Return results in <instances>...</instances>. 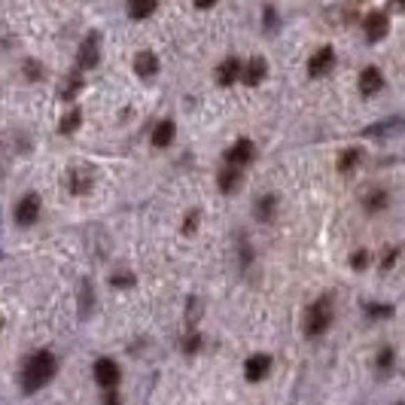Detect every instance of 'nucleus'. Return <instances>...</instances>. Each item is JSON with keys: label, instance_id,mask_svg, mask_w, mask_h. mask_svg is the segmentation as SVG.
I'll return each mask as SVG.
<instances>
[{"label": "nucleus", "instance_id": "nucleus-1", "mask_svg": "<svg viewBox=\"0 0 405 405\" xmlns=\"http://www.w3.org/2000/svg\"><path fill=\"white\" fill-rule=\"evenodd\" d=\"M58 372V360H55V353L52 351H34L28 360L22 362V390L24 393H37V390H43V387L52 381Z\"/></svg>", "mask_w": 405, "mask_h": 405}, {"label": "nucleus", "instance_id": "nucleus-2", "mask_svg": "<svg viewBox=\"0 0 405 405\" xmlns=\"http://www.w3.org/2000/svg\"><path fill=\"white\" fill-rule=\"evenodd\" d=\"M332 317H335V305H332V296H320L317 302H311L308 311H305V335L311 339H317V335H323L329 326H332Z\"/></svg>", "mask_w": 405, "mask_h": 405}, {"label": "nucleus", "instance_id": "nucleus-3", "mask_svg": "<svg viewBox=\"0 0 405 405\" xmlns=\"http://www.w3.org/2000/svg\"><path fill=\"white\" fill-rule=\"evenodd\" d=\"M40 210H43V201H40L37 192H24V196L15 201L13 207V216L19 226H34L40 219Z\"/></svg>", "mask_w": 405, "mask_h": 405}, {"label": "nucleus", "instance_id": "nucleus-4", "mask_svg": "<svg viewBox=\"0 0 405 405\" xmlns=\"http://www.w3.org/2000/svg\"><path fill=\"white\" fill-rule=\"evenodd\" d=\"M101 58V34L98 31H89L80 43V52H77V71H91Z\"/></svg>", "mask_w": 405, "mask_h": 405}, {"label": "nucleus", "instance_id": "nucleus-5", "mask_svg": "<svg viewBox=\"0 0 405 405\" xmlns=\"http://www.w3.org/2000/svg\"><path fill=\"white\" fill-rule=\"evenodd\" d=\"M253 159H256V143H253L250 138H241V140H235L229 149H226V165L229 168H241L244 165H250Z\"/></svg>", "mask_w": 405, "mask_h": 405}, {"label": "nucleus", "instance_id": "nucleus-6", "mask_svg": "<svg viewBox=\"0 0 405 405\" xmlns=\"http://www.w3.org/2000/svg\"><path fill=\"white\" fill-rule=\"evenodd\" d=\"M387 31H390V15L381 10H372L362 19V34H366L369 43H378L381 37H387Z\"/></svg>", "mask_w": 405, "mask_h": 405}, {"label": "nucleus", "instance_id": "nucleus-7", "mask_svg": "<svg viewBox=\"0 0 405 405\" xmlns=\"http://www.w3.org/2000/svg\"><path fill=\"white\" fill-rule=\"evenodd\" d=\"M332 67H335V49L332 46H320L317 52L308 58V73L314 80L326 77V73H332Z\"/></svg>", "mask_w": 405, "mask_h": 405}, {"label": "nucleus", "instance_id": "nucleus-8", "mask_svg": "<svg viewBox=\"0 0 405 405\" xmlns=\"http://www.w3.org/2000/svg\"><path fill=\"white\" fill-rule=\"evenodd\" d=\"M95 381H98V387H104V390H116V387H119V366H116L110 357H101L95 362Z\"/></svg>", "mask_w": 405, "mask_h": 405}, {"label": "nucleus", "instance_id": "nucleus-9", "mask_svg": "<svg viewBox=\"0 0 405 405\" xmlns=\"http://www.w3.org/2000/svg\"><path fill=\"white\" fill-rule=\"evenodd\" d=\"M268 372H272V357H268V353H253V357L244 362V378H247L250 384H259Z\"/></svg>", "mask_w": 405, "mask_h": 405}, {"label": "nucleus", "instance_id": "nucleus-10", "mask_svg": "<svg viewBox=\"0 0 405 405\" xmlns=\"http://www.w3.org/2000/svg\"><path fill=\"white\" fill-rule=\"evenodd\" d=\"M91 183H95V177H91V168H71V174H67V189L73 192V196H89Z\"/></svg>", "mask_w": 405, "mask_h": 405}, {"label": "nucleus", "instance_id": "nucleus-11", "mask_svg": "<svg viewBox=\"0 0 405 405\" xmlns=\"http://www.w3.org/2000/svg\"><path fill=\"white\" fill-rule=\"evenodd\" d=\"M384 89V73H381V67H366V71L360 73V91L366 98H372V95H378V91Z\"/></svg>", "mask_w": 405, "mask_h": 405}, {"label": "nucleus", "instance_id": "nucleus-12", "mask_svg": "<svg viewBox=\"0 0 405 405\" xmlns=\"http://www.w3.org/2000/svg\"><path fill=\"white\" fill-rule=\"evenodd\" d=\"M134 73L143 77V80L156 77V73H159V55L149 52V49H140V52L134 55Z\"/></svg>", "mask_w": 405, "mask_h": 405}, {"label": "nucleus", "instance_id": "nucleus-13", "mask_svg": "<svg viewBox=\"0 0 405 405\" xmlns=\"http://www.w3.org/2000/svg\"><path fill=\"white\" fill-rule=\"evenodd\" d=\"M238 80H241V61L235 55L223 58V64L216 67V82L219 86H235Z\"/></svg>", "mask_w": 405, "mask_h": 405}, {"label": "nucleus", "instance_id": "nucleus-14", "mask_svg": "<svg viewBox=\"0 0 405 405\" xmlns=\"http://www.w3.org/2000/svg\"><path fill=\"white\" fill-rule=\"evenodd\" d=\"M265 71H268V64H265V58H250L247 64H241V80L247 82V86H259L265 77Z\"/></svg>", "mask_w": 405, "mask_h": 405}, {"label": "nucleus", "instance_id": "nucleus-15", "mask_svg": "<svg viewBox=\"0 0 405 405\" xmlns=\"http://www.w3.org/2000/svg\"><path fill=\"white\" fill-rule=\"evenodd\" d=\"M274 210H277V196H274V192H265V196H259L256 201H253V214H256L259 223H272Z\"/></svg>", "mask_w": 405, "mask_h": 405}, {"label": "nucleus", "instance_id": "nucleus-16", "mask_svg": "<svg viewBox=\"0 0 405 405\" xmlns=\"http://www.w3.org/2000/svg\"><path fill=\"white\" fill-rule=\"evenodd\" d=\"M241 180H244V171H238V168H229V165H226L223 171H219V177H216L219 189H223L226 196H232V192L241 186Z\"/></svg>", "mask_w": 405, "mask_h": 405}, {"label": "nucleus", "instance_id": "nucleus-17", "mask_svg": "<svg viewBox=\"0 0 405 405\" xmlns=\"http://www.w3.org/2000/svg\"><path fill=\"white\" fill-rule=\"evenodd\" d=\"M174 134H177L174 119H162V122L156 125V131H153V147H159V149L171 147V143H174Z\"/></svg>", "mask_w": 405, "mask_h": 405}, {"label": "nucleus", "instance_id": "nucleus-18", "mask_svg": "<svg viewBox=\"0 0 405 405\" xmlns=\"http://www.w3.org/2000/svg\"><path fill=\"white\" fill-rule=\"evenodd\" d=\"M82 91V73L80 71H73L71 77H67L61 82V89H58V95H61V101H73Z\"/></svg>", "mask_w": 405, "mask_h": 405}, {"label": "nucleus", "instance_id": "nucleus-19", "mask_svg": "<svg viewBox=\"0 0 405 405\" xmlns=\"http://www.w3.org/2000/svg\"><path fill=\"white\" fill-rule=\"evenodd\" d=\"M375 366H378V375L381 378H387L393 372V366H396V353H393V348L390 344H384L381 351H378V357H375Z\"/></svg>", "mask_w": 405, "mask_h": 405}, {"label": "nucleus", "instance_id": "nucleus-20", "mask_svg": "<svg viewBox=\"0 0 405 405\" xmlns=\"http://www.w3.org/2000/svg\"><path fill=\"white\" fill-rule=\"evenodd\" d=\"M387 189H372V192H366V198H362V207L369 210V214H378V210H384L387 207Z\"/></svg>", "mask_w": 405, "mask_h": 405}, {"label": "nucleus", "instance_id": "nucleus-21", "mask_svg": "<svg viewBox=\"0 0 405 405\" xmlns=\"http://www.w3.org/2000/svg\"><path fill=\"white\" fill-rule=\"evenodd\" d=\"M360 159H362V149H360V147H348V149L341 153V159H339V171H341V174H351L353 168L360 165Z\"/></svg>", "mask_w": 405, "mask_h": 405}, {"label": "nucleus", "instance_id": "nucleus-22", "mask_svg": "<svg viewBox=\"0 0 405 405\" xmlns=\"http://www.w3.org/2000/svg\"><path fill=\"white\" fill-rule=\"evenodd\" d=\"M399 116H393V119H384L381 125H372V128H366V138H384V134L390 131H399Z\"/></svg>", "mask_w": 405, "mask_h": 405}, {"label": "nucleus", "instance_id": "nucleus-23", "mask_svg": "<svg viewBox=\"0 0 405 405\" xmlns=\"http://www.w3.org/2000/svg\"><path fill=\"white\" fill-rule=\"evenodd\" d=\"M156 13V3L153 0H134V3H128V15L131 19H147V15Z\"/></svg>", "mask_w": 405, "mask_h": 405}, {"label": "nucleus", "instance_id": "nucleus-24", "mask_svg": "<svg viewBox=\"0 0 405 405\" xmlns=\"http://www.w3.org/2000/svg\"><path fill=\"white\" fill-rule=\"evenodd\" d=\"M80 122H82V110L73 107L71 113H67L64 119H61V125H58V128H61V134H71V131H77V128H80Z\"/></svg>", "mask_w": 405, "mask_h": 405}, {"label": "nucleus", "instance_id": "nucleus-25", "mask_svg": "<svg viewBox=\"0 0 405 405\" xmlns=\"http://www.w3.org/2000/svg\"><path fill=\"white\" fill-rule=\"evenodd\" d=\"M22 71H24L28 80H43V64H40L37 58H28V61L22 64Z\"/></svg>", "mask_w": 405, "mask_h": 405}, {"label": "nucleus", "instance_id": "nucleus-26", "mask_svg": "<svg viewBox=\"0 0 405 405\" xmlns=\"http://www.w3.org/2000/svg\"><path fill=\"white\" fill-rule=\"evenodd\" d=\"M80 293H82V296H80V314L86 317V314H89V308H91V299H95V296H91V284H89V281H82Z\"/></svg>", "mask_w": 405, "mask_h": 405}, {"label": "nucleus", "instance_id": "nucleus-27", "mask_svg": "<svg viewBox=\"0 0 405 405\" xmlns=\"http://www.w3.org/2000/svg\"><path fill=\"white\" fill-rule=\"evenodd\" d=\"M366 311H369V317H375V320H387V317H393V305H378V302H375V305H369Z\"/></svg>", "mask_w": 405, "mask_h": 405}, {"label": "nucleus", "instance_id": "nucleus-28", "mask_svg": "<svg viewBox=\"0 0 405 405\" xmlns=\"http://www.w3.org/2000/svg\"><path fill=\"white\" fill-rule=\"evenodd\" d=\"M366 265H369V253L366 250H353L351 253V268H353V272H362Z\"/></svg>", "mask_w": 405, "mask_h": 405}, {"label": "nucleus", "instance_id": "nucleus-29", "mask_svg": "<svg viewBox=\"0 0 405 405\" xmlns=\"http://www.w3.org/2000/svg\"><path fill=\"white\" fill-rule=\"evenodd\" d=\"M250 259H253V247H250L247 235H241V265L247 268V265H250Z\"/></svg>", "mask_w": 405, "mask_h": 405}, {"label": "nucleus", "instance_id": "nucleus-30", "mask_svg": "<svg viewBox=\"0 0 405 405\" xmlns=\"http://www.w3.org/2000/svg\"><path fill=\"white\" fill-rule=\"evenodd\" d=\"M198 348H201V335L192 332V335H186V339H183V351H186V353H196Z\"/></svg>", "mask_w": 405, "mask_h": 405}, {"label": "nucleus", "instance_id": "nucleus-31", "mask_svg": "<svg viewBox=\"0 0 405 405\" xmlns=\"http://www.w3.org/2000/svg\"><path fill=\"white\" fill-rule=\"evenodd\" d=\"M396 256H399V247H390V250H387V256L381 259V272H390L393 263H396Z\"/></svg>", "mask_w": 405, "mask_h": 405}, {"label": "nucleus", "instance_id": "nucleus-32", "mask_svg": "<svg viewBox=\"0 0 405 405\" xmlns=\"http://www.w3.org/2000/svg\"><path fill=\"white\" fill-rule=\"evenodd\" d=\"M110 284H113V286H131L134 274H113V277H110Z\"/></svg>", "mask_w": 405, "mask_h": 405}, {"label": "nucleus", "instance_id": "nucleus-33", "mask_svg": "<svg viewBox=\"0 0 405 405\" xmlns=\"http://www.w3.org/2000/svg\"><path fill=\"white\" fill-rule=\"evenodd\" d=\"M198 210H192V214L186 216V223H183V232H196V226H198Z\"/></svg>", "mask_w": 405, "mask_h": 405}, {"label": "nucleus", "instance_id": "nucleus-34", "mask_svg": "<svg viewBox=\"0 0 405 405\" xmlns=\"http://www.w3.org/2000/svg\"><path fill=\"white\" fill-rule=\"evenodd\" d=\"M265 22H268V24H265L268 31H274V28H277V15H274L272 6H265Z\"/></svg>", "mask_w": 405, "mask_h": 405}, {"label": "nucleus", "instance_id": "nucleus-35", "mask_svg": "<svg viewBox=\"0 0 405 405\" xmlns=\"http://www.w3.org/2000/svg\"><path fill=\"white\" fill-rule=\"evenodd\" d=\"M104 405H119V393H116V390H104Z\"/></svg>", "mask_w": 405, "mask_h": 405}, {"label": "nucleus", "instance_id": "nucleus-36", "mask_svg": "<svg viewBox=\"0 0 405 405\" xmlns=\"http://www.w3.org/2000/svg\"><path fill=\"white\" fill-rule=\"evenodd\" d=\"M0 329H3V320H0Z\"/></svg>", "mask_w": 405, "mask_h": 405}, {"label": "nucleus", "instance_id": "nucleus-37", "mask_svg": "<svg viewBox=\"0 0 405 405\" xmlns=\"http://www.w3.org/2000/svg\"><path fill=\"white\" fill-rule=\"evenodd\" d=\"M396 405H399V402H396Z\"/></svg>", "mask_w": 405, "mask_h": 405}]
</instances>
